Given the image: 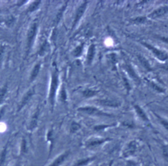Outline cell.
<instances>
[{
	"mask_svg": "<svg viewBox=\"0 0 168 166\" xmlns=\"http://www.w3.org/2000/svg\"><path fill=\"white\" fill-rule=\"evenodd\" d=\"M138 149H139V143L136 140H132L123 148L122 156L123 158H130L136 154Z\"/></svg>",
	"mask_w": 168,
	"mask_h": 166,
	"instance_id": "1",
	"label": "cell"
},
{
	"mask_svg": "<svg viewBox=\"0 0 168 166\" xmlns=\"http://www.w3.org/2000/svg\"><path fill=\"white\" fill-rule=\"evenodd\" d=\"M59 85V75L57 70H55L52 74V78H51V83L49 91V101L51 105H53L55 101V97L57 92V89Z\"/></svg>",
	"mask_w": 168,
	"mask_h": 166,
	"instance_id": "2",
	"label": "cell"
},
{
	"mask_svg": "<svg viewBox=\"0 0 168 166\" xmlns=\"http://www.w3.org/2000/svg\"><path fill=\"white\" fill-rule=\"evenodd\" d=\"M78 111L84 113L85 114H89V115H92V116H103V117H110V114H107L106 113L102 112V110L98 109L96 107H84L78 109Z\"/></svg>",
	"mask_w": 168,
	"mask_h": 166,
	"instance_id": "3",
	"label": "cell"
},
{
	"mask_svg": "<svg viewBox=\"0 0 168 166\" xmlns=\"http://www.w3.org/2000/svg\"><path fill=\"white\" fill-rule=\"evenodd\" d=\"M143 44L146 46V48L151 51L154 56H156L158 59H160V60L165 61L168 58V55L166 53L163 52L162 50L158 49L156 47H154V46H152V45L146 43V42H143Z\"/></svg>",
	"mask_w": 168,
	"mask_h": 166,
	"instance_id": "4",
	"label": "cell"
},
{
	"mask_svg": "<svg viewBox=\"0 0 168 166\" xmlns=\"http://www.w3.org/2000/svg\"><path fill=\"white\" fill-rule=\"evenodd\" d=\"M108 139H104V138H100V137H93L89 139L85 143V147L87 148H96L98 146L101 145L102 144L105 143L106 141H107Z\"/></svg>",
	"mask_w": 168,
	"mask_h": 166,
	"instance_id": "5",
	"label": "cell"
},
{
	"mask_svg": "<svg viewBox=\"0 0 168 166\" xmlns=\"http://www.w3.org/2000/svg\"><path fill=\"white\" fill-rule=\"evenodd\" d=\"M37 29H38L37 23L32 24L30 28V29H29L28 32V36H27V49H28V50H29L31 48L32 42H33L34 38H35V36L36 35Z\"/></svg>",
	"mask_w": 168,
	"mask_h": 166,
	"instance_id": "6",
	"label": "cell"
},
{
	"mask_svg": "<svg viewBox=\"0 0 168 166\" xmlns=\"http://www.w3.org/2000/svg\"><path fill=\"white\" fill-rule=\"evenodd\" d=\"M87 6H88V2H84L78 7V8H77V10L76 11V13L75 18H74V23H73V28L76 26V25L77 24V22H79V20H80V19L84 15V12L86 10V8H87Z\"/></svg>",
	"mask_w": 168,
	"mask_h": 166,
	"instance_id": "7",
	"label": "cell"
},
{
	"mask_svg": "<svg viewBox=\"0 0 168 166\" xmlns=\"http://www.w3.org/2000/svg\"><path fill=\"white\" fill-rule=\"evenodd\" d=\"M168 12V6H162L156 8L148 15V17L151 19H154L165 15Z\"/></svg>",
	"mask_w": 168,
	"mask_h": 166,
	"instance_id": "8",
	"label": "cell"
},
{
	"mask_svg": "<svg viewBox=\"0 0 168 166\" xmlns=\"http://www.w3.org/2000/svg\"><path fill=\"white\" fill-rule=\"evenodd\" d=\"M97 103L106 107H118L121 105V103L119 101L116 100H110V99H104L100 100L97 101Z\"/></svg>",
	"mask_w": 168,
	"mask_h": 166,
	"instance_id": "9",
	"label": "cell"
},
{
	"mask_svg": "<svg viewBox=\"0 0 168 166\" xmlns=\"http://www.w3.org/2000/svg\"><path fill=\"white\" fill-rule=\"evenodd\" d=\"M69 154H70V152L66 151L63 153L62 154L60 155L58 158H56L53 162L49 165V166H60L61 165L64 161L66 160V158L68 157Z\"/></svg>",
	"mask_w": 168,
	"mask_h": 166,
	"instance_id": "10",
	"label": "cell"
},
{
	"mask_svg": "<svg viewBox=\"0 0 168 166\" xmlns=\"http://www.w3.org/2000/svg\"><path fill=\"white\" fill-rule=\"evenodd\" d=\"M34 94V88L30 89V90L28 91V92L24 95L22 101L20 102L19 107V110L22 109V108L24 107V106L26 104H27V103L29 101V100H30V98Z\"/></svg>",
	"mask_w": 168,
	"mask_h": 166,
	"instance_id": "11",
	"label": "cell"
},
{
	"mask_svg": "<svg viewBox=\"0 0 168 166\" xmlns=\"http://www.w3.org/2000/svg\"><path fill=\"white\" fill-rule=\"evenodd\" d=\"M95 159V157H88V158H84L77 160L76 162L72 166H87Z\"/></svg>",
	"mask_w": 168,
	"mask_h": 166,
	"instance_id": "12",
	"label": "cell"
},
{
	"mask_svg": "<svg viewBox=\"0 0 168 166\" xmlns=\"http://www.w3.org/2000/svg\"><path fill=\"white\" fill-rule=\"evenodd\" d=\"M134 108H135V111L137 114V115L139 116V117H140V118L142 120L144 121L145 122H149V119H148L147 115H146L144 110L141 108V107H139V105H135L134 106Z\"/></svg>",
	"mask_w": 168,
	"mask_h": 166,
	"instance_id": "13",
	"label": "cell"
},
{
	"mask_svg": "<svg viewBox=\"0 0 168 166\" xmlns=\"http://www.w3.org/2000/svg\"><path fill=\"white\" fill-rule=\"evenodd\" d=\"M95 46L93 44L90 45L87 55V61L89 64L92 62L95 56Z\"/></svg>",
	"mask_w": 168,
	"mask_h": 166,
	"instance_id": "14",
	"label": "cell"
},
{
	"mask_svg": "<svg viewBox=\"0 0 168 166\" xmlns=\"http://www.w3.org/2000/svg\"><path fill=\"white\" fill-rule=\"evenodd\" d=\"M38 117H39V110H38V111H36L35 113H34V114L32 117V120L30 123V126H29L30 130H33L37 126Z\"/></svg>",
	"mask_w": 168,
	"mask_h": 166,
	"instance_id": "15",
	"label": "cell"
},
{
	"mask_svg": "<svg viewBox=\"0 0 168 166\" xmlns=\"http://www.w3.org/2000/svg\"><path fill=\"white\" fill-rule=\"evenodd\" d=\"M40 63H37L36 65H35L34 67L33 68V69L32 71V73L30 75V80L32 81L34 79L36 78L37 75H38L39 71H40Z\"/></svg>",
	"mask_w": 168,
	"mask_h": 166,
	"instance_id": "16",
	"label": "cell"
},
{
	"mask_svg": "<svg viewBox=\"0 0 168 166\" xmlns=\"http://www.w3.org/2000/svg\"><path fill=\"white\" fill-rule=\"evenodd\" d=\"M138 59H139V60L140 61L142 66H143L145 68V69H148V70L150 69V65L149 62L143 56L139 55V56H138Z\"/></svg>",
	"mask_w": 168,
	"mask_h": 166,
	"instance_id": "17",
	"label": "cell"
},
{
	"mask_svg": "<svg viewBox=\"0 0 168 166\" xmlns=\"http://www.w3.org/2000/svg\"><path fill=\"white\" fill-rule=\"evenodd\" d=\"M81 128V126L76 122H73L70 126V132L72 134H74L77 131H78Z\"/></svg>",
	"mask_w": 168,
	"mask_h": 166,
	"instance_id": "18",
	"label": "cell"
},
{
	"mask_svg": "<svg viewBox=\"0 0 168 166\" xmlns=\"http://www.w3.org/2000/svg\"><path fill=\"white\" fill-rule=\"evenodd\" d=\"M40 1H35L34 2L30 5L29 6L28 8V11L29 12H34V11H36L37 8H38V7L40 6Z\"/></svg>",
	"mask_w": 168,
	"mask_h": 166,
	"instance_id": "19",
	"label": "cell"
},
{
	"mask_svg": "<svg viewBox=\"0 0 168 166\" xmlns=\"http://www.w3.org/2000/svg\"><path fill=\"white\" fill-rule=\"evenodd\" d=\"M158 119V120L159 122H160V124L161 125L164 127V128L168 131V120H167L165 118H163L162 117H160L159 115H158V114H156Z\"/></svg>",
	"mask_w": 168,
	"mask_h": 166,
	"instance_id": "20",
	"label": "cell"
},
{
	"mask_svg": "<svg viewBox=\"0 0 168 166\" xmlns=\"http://www.w3.org/2000/svg\"><path fill=\"white\" fill-rule=\"evenodd\" d=\"M48 48H49V45L46 41H45L44 42V44L42 45L41 47L40 50V53H40V56H43V55H44L45 53L47 51V50H48Z\"/></svg>",
	"mask_w": 168,
	"mask_h": 166,
	"instance_id": "21",
	"label": "cell"
},
{
	"mask_svg": "<svg viewBox=\"0 0 168 166\" xmlns=\"http://www.w3.org/2000/svg\"><path fill=\"white\" fill-rule=\"evenodd\" d=\"M7 86H4L2 87L1 89H0V104L2 103V101L4 100V97H5V96L7 92Z\"/></svg>",
	"mask_w": 168,
	"mask_h": 166,
	"instance_id": "22",
	"label": "cell"
},
{
	"mask_svg": "<svg viewBox=\"0 0 168 166\" xmlns=\"http://www.w3.org/2000/svg\"><path fill=\"white\" fill-rule=\"evenodd\" d=\"M83 93H84V96L85 97H93L97 93V92L90 90V89H87V90H85L84 92Z\"/></svg>",
	"mask_w": 168,
	"mask_h": 166,
	"instance_id": "23",
	"label": "cell"
},
{
	"mask_svg": "<svg viewBox=\"0 0 168 166\" xmlns=\"http://www.w3.org/2000/svg\"><path fill=\"white\" fill-rule=\"evenodd\" d=\"M6 154L7 150L6 148H4V150L2 152L1 154H0V166H2L4 164L6 158Z\"/></svg>",
	"mask_w": 168,
	"mask_h": 166,
	"instance_id": "24",
	"label": "cell"
},
{
	"mask_svg": "<svg viewBox=\"0 0 168 166\" xmlns=\"http://www.w3.org/2000/svg\"><path fill=\"white\" fill-rule=\"evenodd\" d=\"M82 50H83V45H80L76 47V49L74 50V52H73V54H74V56L76 57H78L79 56H80V54L82 53Z\"/></svg>",
	"mask_w": 168,
	"mask_h": 166,
	"instance_id": "25",
	"label": "cell"
},
{
	"mask_svg": "<svg viewBox=\"0 0 168 166\" xmlns=\"http://www.w3.org/2000/svg\"><path fill=\"white\" fill-rule=\"evenodd\" d=\"M27 151V141H25V139L23 140L22 144H21V152L24 154Z\"/></svg>",
	"mask_w": 168,
	"mask_h": 166,
	"instance_id": "26",
	"label": "cell"
},
{
	"mask_svg": "<svg viewBox=\"0 0 168 166\" xmlns=\"http://www.w3.org/2000/svg\"><path fill=\"white\" fill-rule=\"evenodd\" d=\"M145 21H146L145 17H138V18H137L134 20V22L137 23V24L144 23Z\"/></svg>",
	"mask_w": 168,
	"mask_h": 166,
	"instance_id": "27",
	"label": "cell"
},
{
	"mask_svg": "<svg viewBox=\"0 0 168 166\" xmlns=\"http://www.w3.org/2000/svg\"><path fill=\"white\" fill-rule=\"evenodd\" d=\"M65 7H66V6H64L63 8H62L61 9V11H60L58 13V15L57 16V19H56V22H57V23H58L59 21L60 20V19H61V16H62V14H63V12L64 10V8H65Z\"/></svg>",
	"mask_w": 168,
	"mask_h": 166,
	"instance_id": "28",
	"label": "cell"
},
{
	"mask_svg": "<svg viewBox=\"0 0 168 166\" xmlns=\"http://www.w3.org/2000/svg\"><path fill=\"white\" fill-rule=\"evenodd\" d=\"M61 98L63 101H65L66 100V91L64 90V88L62 89V91L61 93Z\"/></svg>",
	"mask_w": 168,
	"mask_h": 166,
	"instance_id": "29",
	"label": "cell"
},
{
	"mask_svg": "<svg viewBox=\"0 0 168 166\" xmlns=\"http://www.w3.org/2000/svg\"><path fill=\"white\" fill-rule=\"evenodd\" d=\"M126 166H137V164L135 161L129 160L126 162Z\"/></svg>",
	"mask_w": 168,
	"mask_h": 166,
	"instance_id": "30",
	"label": "cell"
},
{
	"mask_svg": "<svg viewBox=\"0 0 168 166\" xmlns=\"http://www.w3.org/2000/svg\"><path fill=\"white\" fill-rule=\"evenodd\" d=\"M160 39H162V41H163V42H166L167 43H168V38L167 37H160Z\"/></svg>",
	"mask_w": 168,
	"mask_h": 166,
	"instance_id": "31",
	"label": "cell"
},
{
	"mask_svg": "<svg viewBox=\"0 0 168 166\" xmlns=\"http://www.w3.org/2000/svg\"><path fill=\"white\" fill-rule=\"evenodd\" d=\"M146 166H150V165H146Z\"/></svg>",
	"mask_w": 168,
	"mask_h": 166,
	"instance_id": "32",
	"label": "cell"
}]
</instances>
